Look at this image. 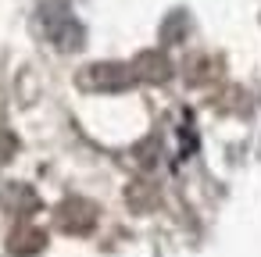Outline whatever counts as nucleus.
Segmentation results:
<instances>
[{
	"label": "nucleus",
	"mask_w": 261,
	"mask_h": 257,
	"mask_svg": "<svg viewBox=\"0 0 261 257\" xmlns=\"http://www.w3.org/2000/svg\"><path fill=\"white\" fill-rule=\"evenodd\" d=\"M40 29L61 50H79L83 36H86L83 25H79V18L72 15V8L65 4V0H47V4L40 8Z\"/></svg>",
	"instance_id": "obj_1"
}]
</instances>
